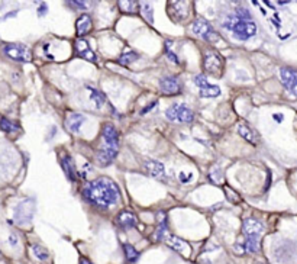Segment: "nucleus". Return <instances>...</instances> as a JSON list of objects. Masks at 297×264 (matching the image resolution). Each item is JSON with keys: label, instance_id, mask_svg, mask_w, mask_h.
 <instances>
[{"label": "nucleus", "instance_id": "1", "mask_svg": "<svg viewBox=\"0 0 297 264\" xmlns=\"http://www.w3.org/2000/svg\"><path fill=\"white\" fill-rule=\"evenodd\" d=\"M83 196L92 205L101 208V209H107V208L117 203L119 187L113 180H110L107 177H100L93 181H89L84 186Z\"/></svg>", "mask_w": 297, "mask_h": 264}, {"label": "nucleus", "instance_id": "2", "mask_svg": "<svg viewBox=\"0 0 297 264\" xmlns=\"http://www.w3.org/2000/svg\"><path fill=\"white\" fill-rule=\"evenodd\" d=\"M223 26L226 29H231L235 38L241 41H247L257 34V25L254 20H241L236 16L226 18V20L223 22Z\"/></svg>", "mask_w": 297, "mask_h": 264}, {"label": "nucleus", "instance_id": "3", "mask_svg": "<svg viewBox=\"0 0 297 264\" xmlns=\"http://www.w3.org/2000/svg\"><path fill=\"white\" fill-rule=\"evenodd\" d=\"M165 116L168 121L174 122V121H179L182 123H192L193 119H195V113L193 110L183 105V103H174L171 105L167 110H165Z\"/></svg>", "mask_w": 297, "mask_h": 264}, {"label": "nucleus", "instance_id": "4", "mask_svg": "<svg viewBox=\"0 0 297 264\" xmlns=\"http://www.w3.org/2000/svg\"><path fill=\"white\" fill-rule=\"evenodd\" d=\"M223 58L216 51H207L203 57V70L207 74H212L214 77H220L223 73Z\"/></svg>", "mask_w": 297, "mask_h": 264}, {"label": "nucleus", "instance_id": "5", "mask_svg": "<svg viewBox=\"0 0 297 264\" xmlns=\"http://www.w3.org/2000/svg\"><path fill=\"white\" fill-rule=\"evenodd\" d=\"M3 53L15 61H20V63L32 61V54L29 48L23 44H6L3 47Z\"/></svg>", "mask_w": 297, "mask_h": 264}, {"label": "nucleus", "instance_id": "6", "mask_svg": "<svg viewBox=\"0 0 297 264\" xmlns=\"http://www.w3.org/2000/svg\"><path fill=\"white\" fill-rule=\"evenodd\" d=\"M192 31H193L195 35L203 38V39L207 41V42H216L217 39H220L219 34H217V32L212 28V25H210L207 20H204V19H198V20L193 23Z\"/></svg>", "mask_w": 297, "mask_h": 264}, {"label": "nucleus", "instance_id": "7", "mask_svg": "<svg viewBox=\"0 0 297 264\" xmlns=\"http://www.w3.org/2000/svg\"><path fill=\"white\" fill-rule=\"evenodd\" d=\"M280 80L286 88L287 94L297 99V70L292 67H283L280 70Z\"/></svg>", "mask_w": 297, "mask_h": 264}, {"label": "nucleus", "instance_id": "8", "mask_svg": "<svg viewBox=\"0 0 297 264\" xmlns=\"http://www.w3.org/2000/svg\"><path fill=\"white\" fill-rule=\"evenodd\" d=\"M101 135H103V140H104V147L119 150V132L113 125L106 123L103 126Z\"/></svg>", "mask_w": 297, "mask_h": 264}, {"label": "nucleus", "instance_id": "9", "mask_svg": "<svg viewBox=\"0 0 297 264\" xmlns=\"http://www.w3.org/2000/svg\"><path fill=\"white\" fill-rule=\"evenodd\" d=\"M160 88L164 94H179L182 93V85L176 76H165L160 80Z\"/></svg>", "mask_w": 297, "mask_h": 264}, {"label": "nucleus", "instance_id": "10", "mask_svg": "<svg viewBox=\"0 0 297 264\" xmlns=\"http://www.w3.org/2000/svg\"><path fill=\"white\" fill-rule=\"evenodd\" d=\"M242 231L247 237H260L264 231V225L255 218H247L242 224Z\"/></svg>", "mask_w": 297, "mask_h": 264}, {"label": "nucleus", "instance_id": "11", "mask_svg": "<svg viewBox=\"0 0 297 264\" xmlns=\"http://www.w3.org/2000/svg\"><path fill=\"white\" fill-rule=\"evenodd\" d=\"M74 48H76V53H77L82 58L89 60V61H93V63L96 61V54L93 53V50H92V47H90V44H89L87 39L79 38V39L74 42Z\"/></svg>", "mask_w": 297, "mask_h": 264}, {"label": "nucleus", "instance_id": "12", "mask_svg": "<svg viewBox=\"0 0 297 264\" xmlns=\"http://www.w3.org/2000/svg\"><path fill=\"white\" fill-rule=\"evenodd\" d=\"M165 243H167V246L170 247V248H173V250H176V251H179V253H182V254H184V256H189L190 254V244L187 243V241H184L183 238H179V237H176V235H168L167 238H165Z\"/></svg>", "mask_w": 297, "mask_h": 264}, {"label": "nucleus", "instance_id": "13", "mask_svg": "<svg viewBox=\"0 0 297 264\" xmlns=\"http://www.w3.org/2000/svg\"><path fill=\"white\" fill-rule=\"evenodd\" d=\"M145 170L148 175H151L155 178H165V169H164V164L160 163V161H155V160H148L145 161Z\"/></svg>", "mask_w": 297, "mask_h": 264}, {"label": "nucleus", "instance_id": "14", "mask_svg": "<svg viewBox=\"0 0 297 264\" xmlns=\"http://www.w3.org/2000/svg\"><path fill=\"white\" fill-rule=\"evenodd\" d=\"M238 134H239L244 140H247L248 142H251L252 145H257V144L260 142L258 134H257L252 128H249L247 123H239V125H238Z\"/></svg>", "mask_w": 297, "mask_h": 264}, {"label": "nucleus", "instance_id": "15", "mask_svg": "<svg viewBox=\"0 0 297 264\" xmlns=\"http://www.w3.org/2000/svg\"><path fill=\"white\" fill-rule=\"evenodd\" d=\"M84 122H86V116L84 115H82V113H70L67 121H66V125H67V128L71 132H79Z\"/></svg>", "mask_w": 297, "mask_h": 264}, {"label": "nucleus", "instance_id": "16", "mask_svg": "<svg viewBox=\"0 0 297 264\" xmlns=\"http://www.w3.org/2000/svg\"><path fill=\"white\" fill-rule=\"evenodd\" d=\"M92 18L89 15H82L76 22V32L77 36H84L92 29Z\"/></svg>", "mask_w": 297, "mask_h": 264}, {"label": "nucleus", "instance_id": "17", "mask_svg": "<svg viewBox=\"0 0 297 264\" xmlns=\"http://www.w3.org/2000/svg\"><path fill=\"white\" fill-rule=\"evenodd\" d=\"M117 222H119V225H122L123 228L129 229V228H135V227H136L138 219H136V216H135L132 212L122 211V212L117 215Z\"/></svg>", "mask_w": 297, "mask_h": 264}, {"label": "nucleus", "instance_id": "18", "mask_svg": "<svg viewBox=\"0 0 297 264\" xmlns=\"http://www.w3.org/2000/svg\"><path fill=\"white\" fill-rule=\"evenodd\" d=\"M116 154H117V150L103 147V150L98 154V161H99L101 166H107V164H110L115 160Z\"/></svg>", "mask_w": 297, "mask_h": 264}, {"label": "nucleus", "instance_id": "19", "mask_svg": "<svg viewBox=\"0 0 297 264\" xmlns=\"http://www.w3.org/2000/svg\"><path fill=\"white\" fill-rule=\"evenodd\" d=\"M61 164H63V169H64V173L66 176L68 177L70 181H76V169H74V163H73V158L70 156H64L63 160H61Z\"/></svg>", "mask_w": 297, "mask_h": 264}, {"label": "nucleus", "instance_id": "20", "mask_svg": "<svg viewBox=\"0 0 297 264\" xmlns=\"http://www.w3.org/2000/svg\"><path fill=\"white\" fill-rule=\"evenodd\" d=\"M242 247L245 253H258L260 251V237H247Z\"/></svg>", "mask_w": 297, "mask_h": 264}, {"label": "nucleus", "instance_id": "21", "mask_svg": "<svg viewBox=\"0 0 297 264\" xmlns=\"http://www.w3.org/2000/svg\"><path fill=\"white\" fill-rule=\"evenodd\" d=\"M86 88L89 90L90 99H92V102L95 103L96 109H100V107L104 105V94H103L101 91H99V90H96L93 86H86Z\"/></svg>", "mask_w": 297, "mask_h": 264}, {"label": "nucleus", "instance_id": "22", "mask_svg": "<svg viewBox=\"0 0 297 264\" xmlns=\"http://www.w3.org/2000/svg\"><path fill=\"white\" fill-rule=\"evenodd\" d=\"M123 253H125V257L129 263H135L139 259V253L131 244H123Z\"/></svg>", "mask_w": 297, "mask_h": 264}, {"label": "nucleus", "instance_id": "23", "mask_svg": "<svg viewBox=\"0 0 297 264\" xmlns=\"http://www.w3.org/2000/svg\"><path fill=\"white\" fill-rule=\"evenodd\" d=\"M139 58V54L135 53V51H128V53H123L120 57H119V64L120 66H129L132 64L133 61H136Z\"/></svg>", "mask_w": 297, "mask_h": 264}, {"label": "nucleus", "instance_id": "24", "mask_svg": "<svg viewBox=\"0 0 297 264\" xmlns=\"http://www.w3.org/2000/svg\"><path fill=\"white\" fill-rule=\"evenodd\" d=\"M119 7L123 13H138L136 1H119Z\"/></svg>", "mask_w": 297, "mask_h": 264}, {"label": "nucleus", "instance_id": "25", "mask_svg": "<svg viewBox=\"0 0 297 264\" xmlns=\"http://www.w3.org/2000/svg\"><path fill=\"white\" fill-rule=\"evenodd\" d=\"M0 129L4 131V132H7V134H10V132L17 131L19 126H17L15 122H12V121H9V119H6V118H1V121H0Z\"/></svg>", "mask_w": 297, "mask_h": 264}, {"label": "nucleus", "instance_id": "26", "mask_svg": "<svg viewBox=\"0 0 297 264\" xmlns=\"http://www.w3.org/2000/svg\"><path fill=\"white\" fill-rule=\"evenodd\" d=\"M220 94V88L214 85H210L209 88L200 90V96L201 97H217Z\"/></svg>", "mask_w": 297, "mask_h": 264}, {"label": "nucleus", "instance_id": "27", "mask_svg": "<svg viewBox=\"0 0 297 264\" xmlns=\"http://www.w3.org/2000/svg\"><path fill=\"white\" fill-rule=\"evenodd\" d=\"M32 253L35 254V257H36L38 260H42V262L50 257L48 251H47L44 247H41V246H32Z\"/></svg>", "mask_w": 297, "mask_h": 264}, {"label": "nucleus", "instance_id": "28", "mask_svg": "<svg viewBox=\"0 0 297 264\" xmlns=\"http://www.w3.org/2000/svg\"><path fill=\"white\" fill-rule=\"evenodd\" d=\"M142 13H144V18H145L149 23L154 22V10H152V6H151L149 3H144V4H142Z\"/></svg>", "mask_w": 297, "mask_h": 264}, {"label": "nucleus", "instance_id": "29", "mask_svg": "<svg viewBox=\"0 0 297 264\" xmlns=\"http://www.w3.org/2000/svg\"><path fill=\"white\" fill-rule=\"evenodd\" d=\"M165 231H167V221H165V216L163 218V222L158 225V228H157V232H155V240L158 241V240H163V237H164V234H165Z\"/></svg>", "mask_w": 297, "mask_h": 264}, {"label": "nucleus", "instance_id": "30", "mask_svg": "<svg viewBox=\"0 0 297 264\" xmlns=\"http://www.w3.org/2000/svg\"><path fill=\"white\" fill-rule=\"evenodd\" d=\"M226 196H228V197L232 196V202H239V196H238L231 187H226Z\"/></svg>", "mask_w": 297, "mask_h": 264}, {"label": "nucleus", "instance_id": "31", "mask_svg": "<svg viewBox=\"0 0 297 264\" xmlns=\"http://www.w3.org/2000/svg\"><path fill=\"white\" fill-rule=\"evenodd\" d=\"M192 177H193L192 173H189V175H186V173H180L179 178H180V181H182V183H189V181L192 180Z\"/></svg>", "mask_w": 297, "mask_h": 264}, {"label": "nucleus", "instance_id": "32", "mask_svg": "<svg viewBox=\"0 0 297 264\" xmlns=\"http://www.w3.org/2000/svg\"><path fill=\"white\" fill-rule=\"evenodd\" d=\"M70 4H76V7H80V9H86V3L84 1H68Z\"/></svg>", "mask_w": 297, "mask_h": 264}, {"label": "nucleus", "instance_id": "33", "mask_svg": "<svg viewBox=\"0 0 297 264\" xmlns=\"http://www.w3.org/2000/svg\"><path fill=\"white\" fill-rule=\"evenodd\" d=\"M167 55H168V58H170V60H173V63H176V64L179 63L177 57H176V55H174V54H173L171 51H167Z\"/></svg>", "mask_w": 297, "mask_h": 264}, {"label": "nucleus", "instance_id": "34", "mask_svg": "<svg viewBox=\"0 0 297 264\" xmlns=\"http://www.w3.org/2000/svg\"><path fill=\"white\" fill-rule=\"evenodd\" d=\"M155 105H157V102H152V103H151L149 106H147V107H144V110H142L141 113L144 115V113H147V112H149V109H151V107H154Z\"/></svg>", "mask_w": 297, "mask_h": 264}, {"label": "nucleus", "instance_id": "35", "mask_svg": "<svg viewBox=\"0 0 297 264\" xmlns=\"http://www.w3.org/2000/svg\"><path fill=\"white\" fill-rule=\"evenodd\" d=\"M42 12H44V13L47 12V4H41V7H39V15H42Z\"/></svg>", "mask_w": 297, "mask_h": 264}, {"label": "nucleus", "instance_id": "36", "mask_svg": "<svg viewBox=\"0 0 297 264\" xmlns=\"http://www.w3.org/2000/svg\"><path fill=\"white\" fill-rule=\"evenodd\" d=\"M80 264H93L90 260H87V259H82L80 260Z\"/></svg>", "mask_w": 297, "mask_h": 264}, {"label": "nucleus", "instance_id": "37", "mask_svg": "<svg viewBox=\"0 0 297 264\" xmlns=\"http://www.w3.org/2000/svg\"><path fill=\"white\" fill-rule=\"evenodd\" d=\"M274 119H277V121H283V115H274Z\"/></svg>", "mask_w": 297, "mask_h": 264}]
</instances>
